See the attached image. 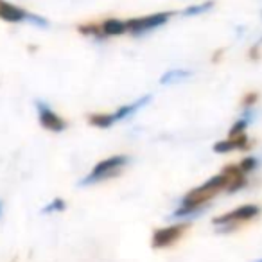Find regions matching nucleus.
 <instances>
[{
	"label": "nucleus",
	"instance_id": "nucleus-1",
	"mask_svg": "<svg viewBox=\"0 0 262 262\" xmlns=\"http://www.w3.org/2000/svg\"><path fill=\"white\" fill-rule=\"evenodd\" d=\"M228 187V176L219 172V174L212 176L208 182H205L203 185L196 187L190 192H187L182 200V205L174 210L172 217H190V215H198L205 208V205L210 200H214L219 192L226 190Z\"/></svg>",
	"mask_w": 262,
	"mask_h": 262
},
{
	"label": "nucleus",
	"instance_id": "nucleus-2",
	"mask_svg": "<svg viewBox=\"0 0 262 262\" xmlns=\"http://www.w3.org/2000/svg\"><path fill=\"white\" fill-rule=\"evenodd\" d=\"M129 164V157L127 155H113L104 160H101L83 180H81V185H95V183L106 182L110 178H115L122 172V169Z\"/></svg>",
	"mask_w": 262,
	"mask_h": 262
},
{
	"label": "nucleus",
	"instance_id": "nucleus-3",
	"mask_svg": "<svg viewBox=\"0 0 262 262\" xmlns=\"http://www.w3.org/2000/svg\"><path fill=\"white\" fill-rule=\"evenodd\" d=\"M260 214V207L258 205H241V207L233 208V210L226 212V214H221L217 217H214V225L217 226V232H232L235 230L239 225L243 223H248L251 219H255Z\"/></svg>",
	"mask_w": 262,
	"mask_h": 262
},
{
	"label": "nucleus",
	"instance_id": "nucleus-4",
	"mask_svg": "<svg viewBox=\"0 0 262 262\" xmlns=\"http://www.w3.org/2000/svg\"><path fill=\"white\" fill-rule=\"evenodd\" d=\"M172 15H174L172 11H164V13H153V15L129 18L126 20L127 33H131L133 36H142V34L151 33V31L158 29V27H164L171 20Z\"/></svg>",
	"mask_w": 262,
	"mask_h": 262
},
{
	"label": "nucleus",
	"instance_id": "nucleus-5",
	"mask_svg": "<svg viewBox=\"0 0 262 262\" xmlns=\"http://www.w3.org/2000/svg\"><path fill=\"white\" fill-rule=\"evenodd\" d=\"M189 226H190V223H176V225L155 230L151 244H153V248H157V250L172 246V244L178 243V241L182 239L183 233L189 230Z\"/></svg>",
	"mask_w": 262,
	"mask_h": 262
},
{
	"label": "nucleus",
	"instance_id": "nucleus-6",
	"mask_svg": "<svg viewBox=\"0 0 262 262\" xmlns=\"http://www.w3.org/2000/svg\"><path fill=\"white\" fill-rule=\"evenodd\" d=\"M36 110H38V120L40 124L45 127L47 131L52 133H61L67 129V120L61 119L47 102L43 101H36Z\"/></svg>",
	"mask_w": 262,
	"mask_h": 262
},
{
	"label": "nucleus",
	"instance_id": "nucleus-7",
	"mask_svg": "<svg viewBox=\"0 0 262 262\" xmlns=\"http://www.w3.org/2000/svg\"><path fill=\"white\" fill-rule=\"evenodd\" d=\"M251 146L250 139L246 135H239V137H228L226 140H219L214 144V153L217 155H225V153H232V151H246Z\"/></svg>",
	"mask_w": 262,
	"mask_h": 262
},
{
	"label": "nucleus",
	"instance_id": "nucleus-8",
	"mask_svg": "<svg viewBox=\"0 0 262 262\" xmlns=\"http://www.w3.org/2000/svg\"><path fill=\"white\" fill-rule=\"evenodd\" d=\"M27 15H29V11H26V9L18 8L11 2H6V0H0V20H4L8 24H22L27 22Z\"/></svg>",
	"mask_w": 262,
	"mask_h": 262
},
{
	"label": "nucleus",
	"instance_id": "nucleus-9",
	"mask_svg": "<svg viewBox=\"0 0 262 262\" xmlns=\"http://www.w3.org/2000/svg\"><path fill=\"white\" fill-rule=\"evenodd\" d=\"M149 101H151V95H144V97L137 99V101L129 102V104L120 106V108H117L115 112L112 113L113 119H115V122H119V120H124V119H127V117L135 115V113L139 112L140 108H144Z\"/></svg>",
	"mask_w": 262,
	"mask_h": 262
},
{
	"label": "nucleus",
	"instance_id": "nucleus-10",
	"mask_svg": "<svg viewBox=\"0 0 262 262\" xmlns=\"http://www.w3.org/2000/svg\"><path fill=\"white\" fill-rule=\"evenodd\" d=\"M102 34L106 38L108 36H122V34L127 33V26L126 20H119V18H108L101 24Z\"/></svg>",
	"mask_w": 262,
	"mask_h": 262
},
{
	"label": "nucleus",
	"instance_id": "nucleus-11",
	"mask_svg": "<svg viewBox=\"0 0 262 262\" xmlns=\"http://www.w3.org/2000/svg\"><path fill=\"white\" fill-rule=\"evenodd\" d=\"M192 76L190 70H185V69H171L167 70L165 74H162L160 77V83L162 84H174V83H180V81L187 79V77Z\"/></svg>",
	"mask_w": 262,
	"mask_h": 262
},
{
	"label": "nucleus",
	"instance_id": "nucleus-12",
	"mask_svg": "<svg viewBox=\"0 0 262 262\" xmlns=\"http://www.w3.org/2000/svg\"><path fill=\"white\" fill-rule=\"evenodd\" d=\"M88 122L92 126L99 127V129H108L115 124V119H113L112 113H90L88 115Z\"/></svg>",
	"mask_w": 262,
	"mask_h": 262
},
{
	"label": "nucleus",
	"instance_id": "nucleus-13",
	"mask_svg": "<svg viewBox=\"0 0 262 262\" xmlns=\"http://www.w3.org/2000/svg\"><path fill=\"white\" fill-rule=\"evenodd\" d=\"M77 33L83 34V36L94 38L97 41L106 40V36L102 34L101 24H81V26H77Z\"/></svg>",
	"mask_w": 262,
	"mask_h": 262
},
{
	"label": "nucleus",
	"instance_id": "nucleus-14",
	"mask_svg": "<svg viewBox=\"0 0 262 262\" xmlns=\"http://www.w3.org/2000/svg\"><path fill=\"white\" fill-rule=\"evenodd\" d=\"M212 8H214V0H208V2H201V4L189 6V8L183 9L182 15L183 16H200V15H205V13H208Z\"/></svg>",
	"mask_w": 262,
	"mask_h": 262
},
{
	"label": "nucleus",
	"instance_id": "nucleus-15",
	"mask_svg": "<svg viewBox=\"0 0 262 262\" xmlns=\"http://www.w3.org/2000/svg\"><path fill=\"white\" fill-rule=\"evenodd\" d=\"M237 165H239V169H241L243 174H250V172L257 171L258 165H260V160H258L257 157H244Z\"/></svg>",
	"mask_w": 262,
	"mask_h": 262
},
{
	"label": "nucleus",
	"instance_id": "nucleus-16",
	"mask_svg": "<svg viewBox=\"0 0 262 262\" xmlns=\"http://www.w3.org/2000/svg\"><path fill=\"white\" fill-rule=\"evenodd\" d=\"M65 208H67L65 200H61V198H54L51 203L45 205V207L41 208V214H54V212H63Z\"/></svg>",
	"mask_w": 262,
	"mask_h": 262
},
{
	"label": "nucleus",
	"instance_id": "nucleus-17",
	"mask_svg": "<svg viewBox=\"0 0 262 262\" xmlns=\"http://www.w3.org/2000/svg\"><path fill=\"white\" fill-rule=\"evenodd\" d=\"M248 120L244 119H239L237 122L232 124V127H230V137H239V135H244V131H246L248 127Z\"/></svg>",
	"mask_w": 262,
	"mask_h": 262
},
{
	"label": "nucleus",
	"instance_id": "nucleus-18",
	"mask_svg": "<svg viewBox=\"0 0 262 262\" xmlns=\"http://www.w3.org/2000/svg\"><path fill=\"white\" fill-rule=\"evenodd\" d=\"M27 24H31V26L34 27H40V29H47L49 27V22L43 18V16L36 15V13H29L27 15Z\"/></svg>",
	"mask_w": 262,
	"mask_h": 262
},
{
	"label": "nucleus",
	"instance_id": "nucleus-19",
	"mask_svg": "<svg viewBox=\"0 0 262 262\" xmlns=\"http://www.w3.org/2000/svg\"><path fill=\"white\" fill-rule=\"evenodd\" d=\"M257 101H258L257 92H248V94L243 97V101H241V104H243V108H251Z\"/></svg>",
	"mask_w": 262,
	"mask_h": 262
},
{
	"label": "nucleus",
	"instance_id": "nucleus-20",
	"mask_svg": "<svg viewBox=\"0 0 262 262\" xmlns=\"http://www.w3.org/2000/svg\"><path fill=\"white\" fill-rule=\"evenodd\" d=\"M0 214H2V201H0Z\"/></svg>",
	"mask_w": 262,
	"mask_h": 262
},
{
	"label": "nucleus",
	"instance_id": "nucleus-21",
	"mask_svg": "<svg viewBox=\"0 0 262 262\" xmlns=\"http://www.w3.org/2000/svg\"><path fill=\"white\" fill-rule=\"evenodd\" d=\"M257 262H262V260H257Z\"/></svg>",
	"mask_w": 262,
	"mask_h": 262
}]
</instances>
